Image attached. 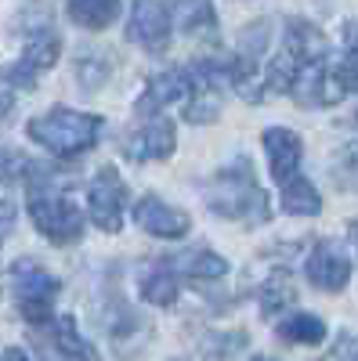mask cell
I'll list each match as a JSON object with an SVG mask.
<instances>
[{
	"label": "cell",
	"mask_w": 358,
	"mask_h": 361,
	"mask_svg": "<svg viewBox=\"0 0 358 361\" xmlns=\"http://www.w3.org/2000/svg\"><path fill=\"white\" fill-rule=\"evenodd\" d=\"M25 209H29L33 228L47 238V243L73 246L83 238V228H87L83 209L73 202L62 173L47 163H33V170L25 177Z\"/></svg>",
	"instance_id": "obj_1"
},
{
	"label": "cell",
	"mask_w": 358,
	"mask_h": 361,
	"mask_svg": "<svg viewBox=\"0 0 358 361\" xmlns=\"http://www.w3.org/2000/svg\"><path fill=\"white\" fill-rule=\"evenodd\" d=\"M203 202L210 206L217 217L235 221L243 228H264L272 221V202H268V192L261 188V180H257L246 156H239L235 163L221 166L210 180H206V199Z\"/></svg>",
	"instance_id": "obj_2"
},
{
	"label": "cell",
	"mask_w": 358,
	"mask_h": 361,
	"mask_svg": "<svg viewBox=\"0 0 358 361\" xmlns=\"http://www.w3.org/2000/svg\"><path fill=\"white\" fill-rule=\"evenodd\" d=\"M102 127H105V119L95 112H76L66 105H54V109L29 119L25 134H29V141H37L40 148L54 152L58 159H76L98 145Z\"/></svg>",
	"instance_id": "obj_3"
},
{
	"label": "cell",
	"mask_w": 358,
	"mask_h": 361,
	"mask_svg": "<svg viewBox=\"0 0 358 361\" xmlns=\"http://www.w3.org/2000/svg\"><path fill=\"white\" fill-rule=\"evenodd\" d=\"M11 296H15V307L29 325H47L54 318V300L62 293V282H58L44 264H37L33 257H22L11 264Z\"/></svg>",
	"instance_id": "obj_4"
},
{
	"label": "cell",
	"mask_w": 358,
	"mask_h": 361,
	"mask_svg": "<svg viewBox=\"0 0 358 361\" xmlns=\"http://www.w3.org/2000/svg\"><path fill=\"white\" fill-rule=\"evenodd\" d=\"M127 202H131V188H127V180L119 177V170L98 166L95 177L87 180V217H91V224L116 235L124 228Z\"/></svg>",
	"instance_id": "obj_5"
},
{
	"label": "cell",
	"mask_w": 358,
	"mask_h": 361,
	"mask_svg": "<svg viewBox=\"0 0 358 361\" xmlns=\"http://www.w3.org/2000/svg\"><path fill=\"white\" fill-rule=\"evenodd\" d=\"M177 148V130L167 116H153V119H138V123L119 137V152L131 163H160L170 159Z\"/></svg>",
	"instance_id": "obj_6"
},
{
	"label": "cell",
	"mask_w": 358,
	"mask_h": 361,
	"mask_svg": "<svg viewBox=\"0 0 358 361\" xmlns=\"http://www.w3.org/2000/svg\"><path fill=\"white\" fill-rule=\"evenodd\" d=\"M44 361H98V350L80 336L73 314H54L47 325L33 329Z\"/></svg>",
	"instance_id": "obj_7"
},
{
	"label": "cell",
	"mask_w": 358,
	"mask_h": 361,
	"mask_svg": "<svg viewBox=\"0 0 358 361\" xmlns=\"http://www.w3.org/2000/svg\"><path fill=\"white\" fill-rule=\"evenodd\" d=\"M127 40L145 54H167L174 40V4H134L127 18Z\"/></svg>",
	"instance_id": "obj_8"
},
{
	"label": "cell",
	"mask_w": 358,
	"mask_h": 361,
	"mask_svg": "<svg viewBox=\"0 0 358 361\" xmlns=\"http://www.w3.org/2000/svg\"><path fill=\"white\" fill-rule=\"evenodd\" d=\"M134 224L145 231V235H153V238H167V243H174V238H185L189 228H192V217L185 214L181 206H170L163 202L160 195H141L134 202Z\"/></svg>",
	"instance_id": "obj_9"
},
{
	"label": "cell",
	"mask_w": 358,
	"mask_h": 361,
	"mask_svg": "<svg viewBox=\"0 0 358 361\" xmlns=\"http://www.w3.org/2000/svg\"><path fill=\"white\" fill-rule=\"evenodd\" d=\"M192 90H196V83H192V73H189V69L156 73L153 80L145 83L141 94H138L134 112H138L141 119H153V116H160V109H170V105H177V102H189Z\"/></svg>",
	"instance_id": "obj_10"
},
{
	"label": "cell",
	"mask_w": 358,
	"mask_h": 361,
	"mask_svg": "<svg viewBox=\"0 0 358 361\" xmlns=\"http://www.w3.org/2000/svg\"><path fill=\"white\" fill-rule=\"evenodd\" d=\"M304 275L322 293H340L351 282V257L337 243L322 238V243H315V250L304 260Z\"/></svg>",
	"instance_id": "obj_11"
},
{
	"label": "cell",
	"mask_w": 358,
	"mask_h": 361,
	"mask_svg": "<svg viewBox=\"0 0 358 361\" xmlns=\"http://www.w3.org/2000/svg\"><path fill=\"white\" fill-rule=\"evenodd\" d=\"M261 145H264V156H268V173L272 180L286 185V180L301 177V159H304V141L297 130L290 127H268L261 134Z\"/></svg>",
	"instance_id": "obj_12"
},
{
	"label": "cell",
	"mask_w": 358,
	"mask_h": 361,
	"mask_svg": "<svg viewBox=\"0 0 358 361\" xmlns=\"http://www.w3.org/2000/svg\"><path fill=\"white\" fill-rule=\"evenodd\" d=\"M138 286H141V300L153 307H170L177 296H181V275L174 271L170 257H156L141 267L138 275Z\"/></svg>",
	"instance_id": "obj_13"
},
{
	"label": "cell",
	"mask_w": 358,
	"mask_h": 361,
	"mask_svg": "<svg viewBox=\"0 0 358 361\" xmlns=\"http://www.w3.org/2000/svg\"><path fill=\"white\" fill-rule=\"evenodd\" d=\"M170 264H174L177 275L192 279V282H217V279L228 275V260L217 250H206V246L177 253V257H170Z\"/></svg>",
	"instance_id": "obj_14"
},
{
	"label": "cell",
	"mask_w": 358,
	"mask_h": 361,
	"mask_svg": "<svg viewBox=\"0 0 358 361\" xmlns=\"http://www.w3.org/2000/svg\"><path fill=\"white\" fill-rule=\"evenodd\" d=\"M58 54H62V37L54 33V25H40L33 33H25V47H22V62L33 69V73H47Z\"/></svg>",
	"instance_id": "obj_15"
},
{
	"label": "cell",
	"mask_w": 358,
	"mask_h": 361,
	"mask_svg": "<svg viewBox=\"0 0 358 361\" xmlns=\"http://www.w3.org/2000/svg\"><path fill=\"white\" fill-rule=\"evenodd\" d=\"M275 336L282 343H290V347L293 343L297 347H318L326 340V322L318 314H311V311H293V314H286L275 325Z\"/></svg>",
	"instance_id": "obj_16"
},
{
	"label": "cell",
	"mask_w": 358,
	"mask_h": 361,
	"mask_svg": "<svg viewBox=\"0 0 358 361\" xmlns=\"http://www.w3.org/2000/svg\"><path fill=\"white\" fill-rule=\"evenodd\" d=\"M246 347H250L246 329H210L199 340V357L203 361H235Z\"/></svg>",
	"instance_id": "obj_17"
},
{
	"label": "cell",
	"mask_w": 358,
	"mask_h": 361,
	"mask_svg": "<svg viewBox=\"0 0 358 361\" xmlns=\"http://www.w3.org/2000/svg\"><path fill=\"white\" fill-rule=\"evenodd\" d=\"M257 304H261L264 314H286V311H293V304H297V282H293L290 271H272V275L261 282Z\"/></svg>",
	"instance_id": "obj_18"
},
{
	"label": "cell",
	"mask_w": 358,
	"mask_h": 361,
	"mask_svg": "<svg viewBox=\"0 0 358 361\" xmlns=\"http://www.w3.org/2000/svg\"><path fill=\"white\" fill-rule=\"evenodd\" d=\"M282 209L290 217H318L322 214V195L308 177H293L282 185Z\"/></svg>",
	"instance_id": "obj_19"
},
{
	"label": "cell",
	"mask_w": 358,
	"mask_h": 361,
	"mask_svg": "<svg viewBox=\"0 0 358 361\" xmlns=\"http://www.w3.org/2000/svg\"><path fill=\"white\" fill-rule=\"evenodd\" d=\"M66 15L73 18V25L102 33V29H109L119 18V4H112V0H76V4L66 8Z\"/></svg>",
	"instance_id": "obj_20"
},
{
	"label": "cell",
	"mask_w": 358,
	"mask_h": 361,
	"mask_svg": "<svg viewBox=\"0 0 358 361\" xmlns=\"http://www.w3.org/2000/svg\"><path fill=\"white\" fill-rule=\"evenodd\" d=\"M174 15L181 18V33L192 40H214L217 37V8L214 4H181L174 8Z\"/></svg>",
	"instance_id": "obj_21"
},
{
	"label": "cell",
	"mask_w": 358,
	"mask_h": 361,
	"mask_svg": "<svg viewBox=\"0 0 358 361\" xmlns=\"http://www.w3.org/2000/svg\"><path fill=\"white\" fill-rule=\"evenodd\" d=\"M116 62H112V51H83L76 58V80L83 90H98L109 76H112Z\"/></svg>",
	"instance_id": "obj_22"
},
{
	"label": "cell",
	"mask_w": 358,
	"mask_h": 361,
	"mask_svg": "<svg viewBox=\"0 0 358 361\" xmlns=\"http://www.w3.org/2000/svg\"><path fill=\"white\" fill-rule=\"evenodd\" d=\"M196 83V80H192ZM221 116V90H214V87H203V83H196V90H192V98L185 102V119L189 123H214V119Z\"/></svg>",
	"instance_id": "obj_23"
},
{
	"label": "cell",
	"mask_w": 358,
	"mask_h": 361,
	"mask_svg": "<svg viewBox=\"0 0 358 361\" xmlns=\"http://www.w3.org/2000/svg\"><path fill=\"white\" fill-rule=\"evenodd\" d=\"M330 173H333V185L340 192H358V145L340 148L330 163Z\"/></svg>",
	"instance_id": "obj_24"
},
{
	"label": "cell",
	"mask_w": 358,
	"mask_h": 361,
	"mask_svg": "<svg viewBox=\"0 0 358 361\" xmlns=\"http://www.w3.org/2000/svg\"><path fill=\"white\" fill-rule=\"evenodd\" d=\"M37 159H29L25 152H18V148H8L0 145V180L4 185H15V180H25L29 170H33Z\"/></svg>",
	"instance_id": "obj_25"
},
{
	"label": "cell",
	"mask_w": 358,
	"mask_h": 361,
	"mask_svg": "<svg viewBox=\"0 0 358 361\" xmlns=\"http://www.w3.org/2000/svg\"><path fill=\"white\" fill-rule=\"evenodd\" d=\"M37 76H40V73H33V69L22 62V58H18V62H11V66H0V80L11 83V87H18V90H33V87H37Z\"/></svg>",
	"instance_id": "obj_26"
},
{
	"label": "cell",
	"mask_w": 358,
	"mask_h": 361,
	"mask_svg": "<svg viewBox=\"0 0 358 361\" xmlns=\"http://www.w3.org/2000/svg\"><path fill=\"white\" fill-rule=\"evenodd\" d=\"M315 361H358V336H351V333H340L337 336V343L326 350L322 357H315Z\"/></svg>",
	"instance_id": "obj_27"
},
{
	"label": "cell",
	"mask_w": 358,
	"mask_h": 361,
	"mask_svg": "<svg viewBox=\"0 0 358 361\" xmlns=\"http://www.w3.org/2000/svg\"><path fill=\"white\" fill-rule=\"evenodd\" d=\"M344 66L358 69V22L344 25Z\"/></svg>",
	"instance_id": "obj_28"
},
{
	"label": "cell",
	"mask_w": 358,
	"mask_h": 361,
	"mask_svg": "<svg viewBox=\"0 0 358 361\" xmlns=\"http://www.w3.org/2000/svg\"><path fill=\"white\" fill-rule=\"evenodd\" d=\"M11 224H15V206L0 195V228H8L11 231Z\"/></svg>",
	"instance_id": "obj_29"
},
{
	"label": "cell",
	"mask_w": 358,
	"mask_h": 361,
	"mask_svg": "<svg viewBox=\"0 0 358 361\" xmlns=\"http://www.w3.org/2000/svg\"><path fill=\"white\" fill-rule=\"evenodd\" d=\"M11 112H15V98L8 94V90H0V123H8Z\"/></svg>",
	"instance_id": "obj_30"
},
{
	"label": "cell",
	"mask_w": 358,
	"mask_h": 361,
	"mask_svg": "<svg viewBox=\"0 0 358 361\" xmlns=\"http://www.w3.org/2000/svg\"><path fill=\"white\" fill-rule=\"evenodd\" d=\"M347 238H351V246H354V253H358V217L347 221Z\"/></svg>",
	"instance_id": "obj_31"
},
{
	"label": "cell",
	"mask_w": 358,
	"mask_h": 361,
	"mask_svg": "<svg viewBox=\"0 0 358 361\" xmlns=\"http://www.w3.org/2000/svg\"><path fill=\"white\" fill-rule=\"evenodd\" d=\"M4 238H8V228H0V246H4Z\"/></svg>",
	"instance_id": "obj_32"
},
{
	"label": "cell",
	"mask_w": 358,
	"mask_h": 361,
	"mask_svg": "<svg viewBox=\"0 0 358 361\" xmlns=\"http://www.w3.org/2000/svg\"><path fill=\"white\" fill-rule=\"evenodd\" d=\"M250 361H275V357H264V354H257V357H250Z\"/></svg>",
	"instance_id": "obj_33"
},
{
	"label": "cell",
	"mask_w": 358,
	"mask_h": 361,
	"mask_svg": "<svg viewBox=\"0 0 358 361\" xmlns=\"http://www.w3.org/2000/svg\"><path fill=\"white\" fill-rule=\"evenodd\" d=\"M354 127H358V112H354Z\"/></svg>",
	"instance_id": "obj_34"
},
{
	"label": "cell",
	"mask_w": 358,
	"mask_h": 361,
	"mask_svg": "<svg viewBox=\"0 0 358 361\" xmlns=\"http://www.w3.org/2000/svg\"><path fill=\"white\" fill-rule=\"evenodd\" d=\"M170 361H185V357H170Z\"/></svg>",
	"instance_id": "obj_35"
},
{
	"label": "cell",
	"mask_w": 358,
	"mask_h": 361,
	"mask_svg": "<svg viewBox=\"0 0 358 361\" xmlns=\"http://www.w3.org/2000/svg\"><path fill=\"white\" fill-rule=\"evenodd\" d=\"M0 361H4V357H0Z\"/></svg>",
	"instance_id": "obj_36"
}]
</instances>
